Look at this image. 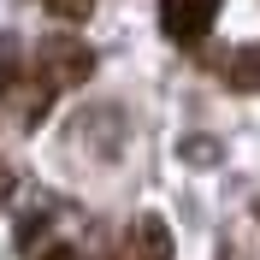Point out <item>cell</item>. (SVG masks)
Returning <instances> with one entry per match:
<instances>
[{"instance_id":"obj_6","label":"cell","mask_w":260,"mask_h":260,"mask_svg":"<svg viewBox=\"0 0 260 260\" xmlns=\"http://www.w3.org/2000/svg\"><path fill=\"white\" fill-rule=\"evenodd\" d=\"M18 83H24V59H18V42H12V36H0V95H12Z\"/></svg>"},{"instance_id":"obj_8","label":"cell","mask_w":260,"mask_h":260,"mask_svg":"<svg viewBox=\"0 0 260 260\" xmlns=\"http://www.w3.org/2000/svg\"><path fill=\"white\" fill-rule=\"evenodd\" d=\"M53 18H65V24H83V18L95 12V0H42Z\"/></svg>"},{"instance_id":"obj_12","label":"cell","mask_w":260,"mask_h":260,"mask_svg":"<svg viewBox=\"0 0 260 260\" xmlns=\"http://www.w3.org/2000/svg\"><path fill=\"white\" fill-rule=\"evenodd\" d=\"M254 219H260V201H254Z\"/></svg>"},{"instance_id":"obj_3","label":"cell","mask_w":260,"mask_h":260,"mask_svg":"<svg viewBox=\"0 0 260 260\" xmlns=\"http://www.w3.org/2000/svg\"><path fill=\"white\" fill-rule=\"evenodd\" d=\"M107 260H172V225L160 213H142L130 225V237L118 243V254H107Z\"/></svg>"},{"instance_id":"obj_5","label":"cell","mask_w":260,"mask_h":260,"mask_svg":"<svg viewBox=\"0 0 260 260\" xmlns=\"http://www.w3.org/2000/svg\"><path fill=\"white\" fill-rule=\"evenodd\" d=\"M225 89H237V95H260V42H243V48L225 53Z\"/></svg>"},{"instance_id":"obj_9","label":"cell","mask_w":260,"mask_h":260,"mask_svg":"<svg viewBox=\"0 0 260 260\" xmlns=\"http://www.w3.org/2000/svg\"><path fill=\"white\" fill-rule=\"evenodd\" d=\"M213 154H219V148H213V142H183V160H195V166H207Z\"/></svg>"},{"instance_id":"obj_2","label":"cell","mask_w":260,"mask_h":260,"mask_svg":"<svg viewBox=\"0 0 260 260\" xmlns=\"http://www.w3.org/2000/svg\"><path fill=\"white\" fill-rule=\"evenodd\" d=\"M219 24V0H160V30L178 48H201Z\"/></svg>"},{"instance_id":"obj_1","label":"cell","mask_w":260,"mask_h":260,"mask_svg":"<svg viewBox=\"0 0 260 260\" xmlns=\"http://www.w3.org/2000/svg\"><path fill=\"white\" fill-rule=\"evenodd\" d=\"M42 83H53V89H83V83L95 77V53H89V42L83 36H48L42 48H36V65H30Z\"/></svg>"},{"instance_id":"obj_10","label":"cell","mask_w":260,"mask_h":260,"mask_svg":"<svg viewBox=\"0 0 260 260\" xmlns=\"http://www.w3.org/2000/svg\"><path fill=\"white\" fill-rule=\"evenodd\" d=\"M36 260H83V254H77V248H71V243H48V248H42V254H36Z\"/></svg>"},{"instance_id":"obj_7","label":"cell","mask_w":260,"mask_h":260,"mask_svg":"<svg viewBox=\"0 0 260 260\" xmlns=\"http://www.w3.org/2000/svg\"><path fill=\"white\" fill-rule=\"evenodd\" d=\"M42 237H48V213H24V219H18V248H24V254H42Z\"/></svg>"},{"instance_id":"obj_11","label":"cell","mask_w":260,"mask_h":260,"mask_svg":"<svg viewBox=\"0 0 260 260\" xmlns=\"http://www.w3.org/2000/svg\"><path fill=\"white\" fill-rule=\"evenodd\" d=\"M12 189H18V178H12V166L0 160V207H6V201H12Z\"/></svg>"},{"instance_id":"obj_4","label":"cell","mask_w":260,"mask_h":260,"mask_svg":"<svg viewBox=\"0 0 260 260\" xmlns=\"http://www.w3.org/2000/svg\"><path fill=\"white\" fill-rule=\"evenodd\" d=\"M53 95H59L53 83H42V77H24V83H18V89H12L6 101H12V118H18V124H24V130H36L42 118L53 113Z\"/></svg>"}]
</instances>
